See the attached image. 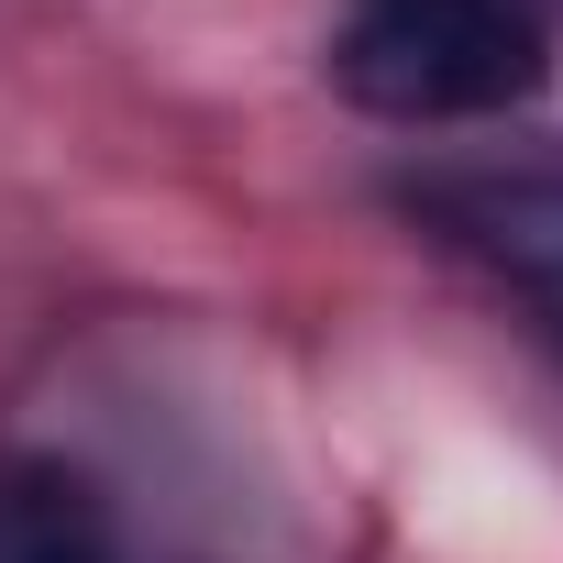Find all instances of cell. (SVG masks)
I'll return each mask as SVG.
<instances>
[{
  "instance_id": "1",
  "label": "cell",
  "mask_w": 563,
  "mask_h": 563,
  "mask_svg": "<svg viewBox=\"0 0 563 563\" xmlns=\"http://www.w3.org/2000/svg\"><path fill=\"white\" fill-rule=\"evenodd\" d=\"M332 78L387 122H475L541 89V34L508 0H365L332 45Z\"/></svg>"
},
{
  "instance_id": "3",
  "label": "cell",
  "mask_w": 563,
  "mask_h": 563,
  "mask_svg": "<svg viewBox=\"0 0 563 563\" xmlns=\"http://www.w3.org/2000/svg\"><path fill=\"white\" fill-rule=\"evenodd\" d=\"M0 563H111L78 486H23V497H0Z\"/></svg>"
},
{
  "instance_id": "2",
  "label": "cell",
  "mask_w": 563,
  "mask_h": 563,
  "mask_svg": "<svg viewBox=\"0 0 563 563\" xmlns=\"http://www.w3.org/2000/svg\"><path fill=\"white\" fill-rule=\"evenodd\" d=\"M497 276H519V288L563 321V177H464L431 199Z\"/></svg>"
}]
</instances>
